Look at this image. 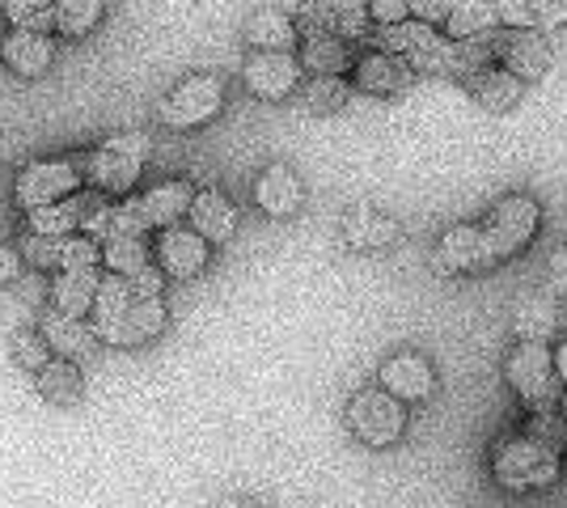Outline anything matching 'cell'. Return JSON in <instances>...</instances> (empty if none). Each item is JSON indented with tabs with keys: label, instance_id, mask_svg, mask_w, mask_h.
I'll return each mask as SVG.
<instances>
[{
	"label": "cell",
	"instance_id": "cell-1",
	"mask_svg": "<svg viewBox=\"0 0 567 508\" xmlns=\"http://www.w3.org/2000/svg\"><path fill=\"white\" fill-rule=\"evenodd\" d=\"M166 326V301L141 292L127 276H106L94 301V331L97 339L115 348H141L162 335Z\"/></svg>",
	"mask_w": 567,
	"mask_h": 508
},
{
	"label": "cell",
	"instance_id": "cell-2",
	"mask_svg": "<svg viewBox=\"0 0 567 508\" xmlns=\"http://www.w3.org/2000/svg\"><path fill=\"white\" fill-rule=\"evenodd\" d=\"M504 377L529 412H559L564 382L555 373V352L546 343H517L504 361Z\"/></svg>",
	"mask_w": 567,
	"mask_h": 508
},
{
	"label": "cell",
	"instance_id": "cell-3",
	"mask_svg": "<svg viewBox=\"0 0 567 508\" xmlns=\"http://www.w3.org/2000/svg\"><path fill=\"white\" fill-rule=\"evenodd\" d=\"M492 475L504 491H538V487L559 484V454L546 449L529 436H508L492 454Z\"/></svg>",
	"mask_w": 567,
	"mask_h": 508
},
{
	"label": "cell",
	"instance_id": "cell-4",
	"mask_svg": "<svg viewBox=\"0 0 567 508\" xmlns=\"http://www.w3.org/2000/svg\"><path fill=\"white\" fill-rule=\"evenodd\" d=\"M148 153H153V141H148L144 132H118V136H111V141H102V145L94 148V157L85 162L94 191L127 195L132 187H136V178H141Z\"/></svg>",
	"mask_w": 567,
	"mask_h": 508
},
{
	"label": "cell",
	"instance_id": "cell-5",
	"mask_svg": "<svg viewBox=\"0 0 567 508\" xmlns=\"http://www.w3.org/2000/svg\"><path fill=\"white\" fill-rule=\"evenodd\" d=\"M348 428L369 449H390L406 433V403H399L390 390H355L348 403Z\"/></svg>",
	"mask_w": 567,
	"mask_h": 508
},
{
	"label": "cell",
	"instance_id": "cell-6",
	"mask_svg": "<svg viewBox=\"0 0 567 508\" xmlns=\"http://www.w3.org/2000/svg\"><path fill=\"white\" fill-rule=\"evenodd\" d=\"M81 178H90V169L81 157H55V162H34V166H25L18 174V208L25 212H39V208H51V204H60V199H69L76 195L81 187Z\"/></svg>",
	"mask_w": 567,
	"mask_h": 508
},
{
	"label": "cell",
	"instance_id": "cell-7",
	"mask_svg": "<svg viewBox=\"0 0 567 508\" xmlns=\"http://www.w3.org/2000/svg\"><path fill=\"white\" fill-rule=\"evenodd\" d=\"M297 34L301 39H343L355 43L369 34V0H306L297 9Z\"/></svg>",
	"mask_w": 567,
	"mask_h": 508
},
{
	"label": "cell",
	"instance_id": "cell-8",
	"mask_svg": "<svg viewBox=\"0 0 567 508\" xmlns=\"http://www.w3.org/2000/svg\"><path fill=\"white\" fill-rule=\"evenodd\" d=\"M538 220H543V208H538V199H529V195H504L496 208L487 212L483 234H487L492 255H496L499 263L513 259L517 250H525V246L534 242Z\"/></svg>",
	"mask_w": 567,
	"mask_h": 508
},
{
	"label": "cell",
	"instance_id": "cell-9",
	"mask_svg": "<svg viewBox=\"0 0 567 508\" xmlns=\"http://www.w3.org/2000/svg\"><path fill=\"white\" fill-rule=\"evenodd\" d=\"M225 106V85L216 76H187L183 85H174L162 102H157V120L166 127H199L220 115Z\"/></svg>",
	"mask_w": 567,
	"mask_h": 508
},
{
	"label": "cell",
	"instance_id": "cell-10",
	"mask_svg": "<svg viewBox=\"0 0 567 508\" xmlns=\"http://www.w3.org/2000/svg\"><path fill=\"white\" fill-rule=\"evenodd\" d=\"M111 212L106 195L102 191H76L51 208H39V212H25L30 220V234H43V238H64V234H76L85 229L94 238V229L102 225V217Z\"/></svg>",
	"mask_w": 567,
	"mask_h": 508
},
{
	"label": "cell",
	"instance_id": "cell-11",
	"mask_svg": "<svg viewBox=\"0 0 567 508\" xmlns=\"http://www.w3.org/2000/svg\"><path fill=\"white\" fill-rule=\"evenodd\" d=\"M25 263L43 267V271H85L102 259V246L81 234H64V238H43V234H25L22 246Z\"/></svg>",
	"mask_w": 567,
	"mask_h": 508
},
{
	"label": "cell",
	"instance_id": "cell-12",
	"mask_svg": "<svg viewBox=\"0 0 567 508\" xmlns=\"http://www.w3.org/2000/svg\"><path fill=\"white\" fill-rule=\"evenodd\" d=\"M246 90L262 102H284L301 85V60L292 51H255L246 60Z\"/></svg>",
	"mask_w": 567,
	"mask_h": 508
},
{
	"label": "cell",
	"instance_id": "cell-13",
	"mask_svg": "<svg viewBox=\"0 0 567 508\" xmlns=\"http://www.w3.org/2000/svg\"><path fill=\"white\" fill-rule=\"evenodd\" d=\"M496 60L499 69H508V73L529 85V81H543L546 69H550V48H546V39L538 30L513 25V30L496 34Z\"/></svg>",
	"mask_w": 567,
	"mask_h": 508
},
{
	"label": "cell",
	"instance_id": "cell-14",
	"mask_svg": "<svg viewBox=\"0 0 567 508\" xmlns=\"http://www.w3.org/2000/svg\"><path fill=\"white\" fill-rule=\"evenodd\" d=\"M499 259L492 255V242L483 234V225H453L436 246V267L441 271H462V276H478L492 271Z\"/></svg>",
	"mask_w": 567,
	"mask_h": 508
},
{
	"label": "cell",
	"instance_id": "cell-15",
	"mask_svg": "<svg viewBox=\"0 0 567 508\" xmlns=\"http://www.w3.org/2000/svg\"><path fill=\"white\" fill-rule=\"evenodd\" d=\"M381 390H390L399 403H427L436 394V369L420 352H394L381 364Z\"/></svg>",
	"mask_w": 567,
	"mask_h": 508
},
{
	"label": "cell",
	"instance_id": "cell-16",
	"mask_svg": "<svg viewBox=\"0 0 567 508\" xmlns=\"http://www.w3.org/2000/svg\"><path fill=\"white\" fill-rule=\"evenodd\" d=\"M208 242L190 229V225H174V229H162L157 238V267L174 276V280H195L204 267H208Z\"/></svg>",
	"mask_w": 567,
	"mask_h": 508
},
{
	"label": "cell",
	"instance_id": "cell-17",
	"mask_svg": "<svg viewBox=\"0 0 567 508\" xmlns=\"http://www.w3.org/2000/svg\"><path fill=\"white\" fill-rule=\"evenodd\" d=\"M255 204H259L267 217L288 220L301 212L306 187H301V178H297L288 166H267L259 174V183H255Z\"/></svg>",
	"mask_w": 567,
	"mask_h": 508
},
{
	"label": "cell",
	"instance_id": "cell-18",
	"mask_svg": "<svg viewBox=\"0 0 567 508\" xmlns=\"http://www.w3.org/2000/svg\"><path fill=\"white\" fill-rule=\"evenodd\" d=\"M466 90H471V97L483 106V111H492V115H508L520 97H525V81L513 76L508 69L492 64V69H483V73L466 76Z\"/></svg>",
	"mask_w": 567,
	"mask_h": 508
},
{
	"label": "cell",
	"instance_id": "cell-19",
	"mask_svg": "<svg viewBox=\"0 0 567 508\" xmlns=\"http://www.w3.org/2000/svg\"><path fill=\"white\" fill-rule=\"evenodd\" d=\"M411 76H415V69L402 55H390V51H369L355 64V85L369 90V94H402L411 85Z\"/></svg>",
	"mask_w": 567,
	"mask_h": 508
},
{
	"label": "cell",
	"instance_id": "cell-20",
	"mask_svg": "<svg viewBox=\"0 0 567 508\" xmlns=\"http://www.w3.org/2000/svg\"><path fill=\"white\" fill-rule=\"evenodd\" d=\"M190 229L208 246H225L237 229V208L220 191H199L190 204Z\"/></svg>",
	"mask_w": 567,
	"mask_h": 508
},
{
	"label": "cell",
	"instance_id": "cell-21",
	"mask_svg": "<svg viewBox=\"0 0 567 508\" xmlns=\"http://www.w3.org/2000/svg\"><path fill=\"white\" fill-rule=\"evenodd\" d=\"M43 335H48L51 352H55L60 361L90 356V352L97 348L94 322H85V318H69V314H60V310H48V318H43Z\"/></svg>",
	"mask_w": 567,
	"mask_h": 508
},
{
	"label": "cell",
	"instance_id": "cell-22",
	"mask_svg": "<svg viewBox=\"0 0 567 508\" xmlns=\"http://www.w3.org/2000/svg\"><path fill=\"white\" fill-rule=\"evenodd\" d=\"M51 39L48 34H34V30H13L0 39V55L4 64L18 76H43L51 69Z\"/></svg>",
	"mask_w": 567,
	"mask_h": 508
},
{
	"label": "cell",
	"instance_id": "cell-23",
	"mask_svg": "<svg viewBox=\"0 0 567 508\" xmlns=\"http://www.w3.org/2000/svg\"><path fill=\"white\" fill-rule=\"evenodd\" d=\"M97 289H102V280L94 276V267H85V271H60L55 284H51V310H60V314L69 318L94 314Z\"/></svg>",
	"mask_w": 567,
	"mask_h": 508
},
{
	"label": "cell",
	"instance_id": "cell-24",
	"mask_svg": "<svg viewBox=\"0 0 567 508\" xmlns=\"http://www.w3.org/2000/svg\"><path fill=\"white\" fill-rule=\"evenodd\" d=\"M555 326H559L555 297L534 292V297L517 301V310H513V335H517V343H550Z\"/></svg>",
	"mask_w": 567,
	"mask_h": 508
},
{
	"label": "cell",
	"instance_id": "cell-25",
	"mask_svg": "<svg viewBox=\"0 0 567 508\" xmlns=\"http://www.w3.org/2000/svg\"><path fill=\"white\" fill-rule=\"evenodd\" d=\"M399 220L381 217L373 208H352L348 220H343V242L352 250H385V246L399 242Z\"/></svg>",
	"mask_w": 567,
	"mask_h": 508
},
{
	"label": "cell",
	"instance_id": "cell-26",
	"mask_svg": "<svg viewBox=\"0 0 567 508\" xmlns=\"http://www.w3.org/2000/svg\"><path fill=\"white\" fill-rule=\"evenodd\" d=\"M445 34L453 43H474V39H492L499 34V13L492 0H457V9L445 22Z\"/></svg>",
	"mask_w": 567,
	"mask_h": 508
},
{
	"label": "cell",
	"instance_id": "cell-27",
	"mask_svg": "<svg viewBox=\"0 0 567 508\" xmlns=\"http://www.w3.org/2000/svg\"><path fill=\"white\" fill-rule=\"evenodd\" d=\"M246 43L259 51H292L297 43V22L280 9H259L246 18Z\"/></svg>",
	"mask_w": 567,
	"mask_h": 508
},
{
	"label": "cell",
	"instance_id": "cell-28",
	"mask_svg": "<svg viewBox=\"0 0 567 508\" xmlns=\"http://www.w3.org/2000/svg\"><path fill=\"white\" fill-rule=\"evenodd\" d=\"M441 34H436V25H427V22H402V25H385V30H378L373 34V43H378V51H390V55H402L406 64L411 60H420L432 43H436Z\"/></svg>",
	"mask_w": 567,
	"mask_h": 508
},
{
	"label": "cell",
	"instance_id": "cell-29",
	"mask_svg": "<svg viewBox=\"0 0 567 508\" xmlns=\"http://www.w3.org/2000/svg\"><path fill=\"white\" fill-rule=\"evenodd\" d=\"M352 64V51L343 39H306L301 48V69H309L313 76H339Z\"/></svg>",
	"mask_w": 567,
	"mask_h": 508
},
{
	"label": "cell",
	"instance_id": "cell-30",
	"mask_svg": "<svg viewBox=\"0 0 567 508\" xmlns=\"http://www.w3.org/2000/svg\"><path fill=\"white\" fill-rule=\"evenodd\" d=\"M39 390H43V398L55 403V407H72L81 398V369L72 361H51L39 373Z\"/></svg>",
	"mask_w": 567,
	"mask_h": 508
},
{
	"label": "cell",
	"instance_id": "cell-31",
	"mask_svg": "<svg viewBox=\"0 0 567 508\" xmlns=\"http://www.w3.org/2000/svg\"><path fill=\"white\" fill-rule=\"evenodd\" d=\"M55 4L60 0H0V9L13 22V30H34V34H48L55 25Z\"/></svg>",
	"mask_w": 567,
	"mask_h": 508
},
{
	"label": "cell",
	"instance_id": "cell-32",
	"mask_svg": "<svg viewBox=\"0 0 567 508\" xmlns=\"http://www.w3.org/2000/svg\"><path fill=\"white\" fill-rule=\"evenodd\" d=\"M102 263L111 267V276H141L148 267V246L144 238H115V242H102Z\"/></svg>",
	"mask_w": 567,
	"mask_h": 508
},
{
	"label": "cell",
	"instance_id": "cell-33",
	"mask_svg": "<svg viewBox=\"0 0 567 508\" xmlns=\"http://www.w3.org/2000/svg\"><path fill=\"white\" fill-rule=\"evenodd\" d=\"M102 18V0H60L55 4V30L64 34V39H81V34H90Z\"/></svg>",
	"mask_w": 567,
	"mask_h": 508
},
{
	"label": "cell",
	"instance_id": "cell-34",
	"mask_svg": "<svg viewBox=\"0 0 567 508\" xmlns=\"http://www.w3.org/2000/svg\"><path fill=\"white\" fill-rule=\"evenodd\" d=\"M525 436L538 440L546 449H555L559 458L567 454V415L564 412H529L525 419Z\"/></svg>",
	"mask_w": 567,
	"mask_h": 508
},
{
	"label": "cell",
	"instance_id": "cell-35",
	"mask_svg": "<svg viewBox=\"0 0 567 508\" xmlns=\"http://www.w3.org/2000/svg\"><path fill=\"white\" fill-rule=\"evenodd\" d=\"M301 102L313 115H331V111H339L348 102V85L339 76H313L309 85H301Z\"/></svg>",
	"mask_w": 567,
	"mask_h": 508
},
{
	"label": "cell",
	"instance_id": "cell-36",
	"mask_svg": "<svg viewBox=\"0 0 567 508\" xmlns=\"http://www.w3.org/2000/svg\"><path fill=\"white\" fill-rule=\"evenodd\" d=\"M13 356H18V364L30 369V373H43L51 364L48 335H43V331H18V335H13Z\"/></svg>",
	"mask_w": 567,
	"mask_h": 508
},
{
	"label": "cell",
	"instance_id": "cell-37",
	"mask_svg": "<svg viewBox=\"0 0 567 508\" xmlns=\"http://www.w3.org/2000/svg\"><path fill=\"white\" fill-rule=\"evenodd\" d=\"M406 4H411V18L427 25H445L450 13L457 9V0H406Z\"/></svg>",
	"mask_w": 567,
	"mask_h": 508
},
{
	"label": "cell",
	"instance_id": "cell-38",
	"mask_svg": "<svg viewBox=\"0 0 567 508\" xmlns=\"http://www.w3.org/2000/svg\"><path fill=\"white\" fill-rule=\"evenodd\" d=\"M369 18L385 30V25H402L411 22V4L406 0H369Z\"/></svg>",
	"mask_w": 567,
	"mask_h": 508
},
{
	"label": "cell",
	"instance_id": "cell-39",
	"mask_svg": "<svg viewBox=\"0 0 567 508\" xmlns=\"http://www.w3.org/2000/svg\"><path fill=\"white\" fill-rule=\"evenodd\" d=\"M546 25H567V0H529Z\"/></svg>",
	"mask_w": 567,
	"mask_h": 508
},
{
	"label": "cell",
	"instance_id": "cell-40",
	"mask_svg": "<svg viewBox=\"0 0 567 508\" xmlns=\"http://www.w3.org/2000/svg\"><path fill=\"white\" fill-rule=\"evenodd\" d=\"M550 289L567 297V246H559L555 255H550Z\"/></svg>",
	"mask_w": 567,
	"mask_h": 508
},
{
	"label": "cell",
	"instance_id": "cell-41",
	"mask_svg": "<svg viewBox=\"0 0 567 508\" xmlns=\"http://www.w3.org/2000/svg\"><path fill=\"white\" fill-rule=\"evenodd\" d=\"M22 250H13V246H0V289L18 276V267H22V259H18Z\"/></svg>",
	"mask_w": 567,
	"mask_h": 508
},
{
	"label": "cell",
	"instance_id": "cell-42",
	"mask_svg": "<svg viewBox=\"0 0 567 508\" xmlns=\"http://www.w3.org/2000/svg\"><path fill=\"white\" fill-rule=\"evenodd\" d=\"M555 373H559V382L567 386V339L555 348Z\"/></svg>",
	"mask_w": 567,
	"mask_h": 508
},
{
	"label": "cell",
	"instance_id": "cell-43",
	"mask_svg": "<svg viewBox=\"0 0 567 508\" xmlns=\"http://www.w3.org/2000/svg\"><path fill=\"white\" fill-rule=\"evenodd\" d=\"M220 508H262V505H255V500H246V496H234V500H225Z\"/></svg>",
	"mask_w": 567,
	"mask_h": 508
},
{
	"label": "cell",
	"instance_id": "cell-44",
	"mask_svg": "<svg viewBox=\"0 0 567 508\" xmlns=\"http://www.w3.org/2000/svg\"><path fill=\"white\" fill-rule=\"evenodd\" d=\"M559 412H564V415H567V390H564V403H559Z\"/></svg>",
	"mask_w": 567,
	"mask_h": 508
}]
</instances>
